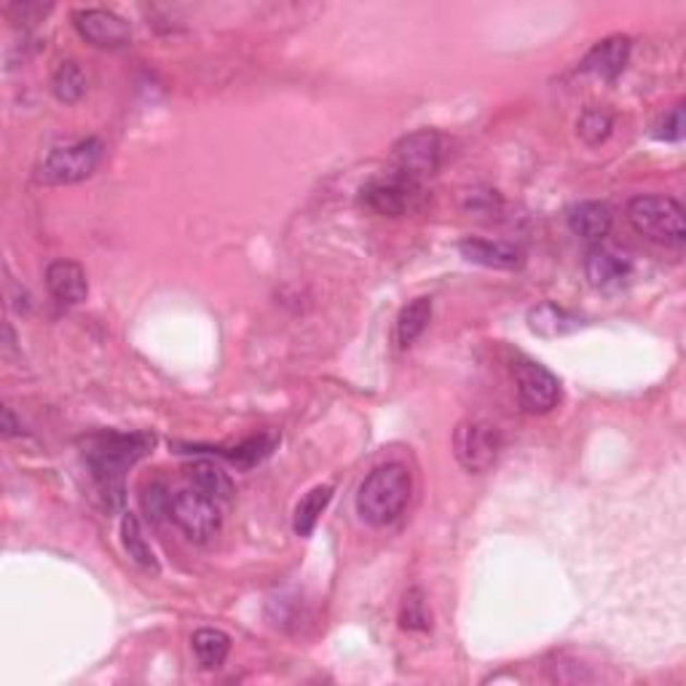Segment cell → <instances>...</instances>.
<instances>
[{"label":"cell","instance_id":"4","mask_svg":"<svg viewBox=\"0 0 686 686\" xmlns=\"http://www.w3.org/2000/svg\"><path fill=\"white\" fill-rule=\"evenodd\" d=\"M102 161V143L97 137L75 139L51 150L38 167V180L44 185H73L89 177Z\"/></svg>","mask_w":686,"mask_h":686},{"label":"cell","instance_id":"12","mask_svg":"<svg viewBox=\"0 0 686 686\" xmlns=\"http://www.w3.org/2000/svg\"><path fill=\"white\" fill-rule=\"evenodd\" d=\"M458 253L469 264L486 266L497 271H513L523 266V249L507 242H488V240H464L458 244Z\"/></svg>","mask_w":686,"mask_h":686},{"label":"cell","instance_id":"20","mask_svg":"<svg viewBox=\"0 0 686 686\" xmlns=\"http://www.w3.org/2000/svg\"><path fill=\"white\" fill-rule=\"evenodd\" d=\"M429 319H432V298H416L400 311L397 317V343L403 348H408L411 343H416L418 335L427 330Z\"/></svg>","mask_w":686,"mask_h":686},{"label":"cell","instance_id":"15","mask_svg":"<svg viewBox=\"0 0 686 686\" xmlns=\"http://www.w3.org/2000/svg\"><path fill=\"white\" fill-rule=\"evenodd\" d=\"M612 209L603 201H583L568 212V229L585 242H603L612 231Z\"/></svg>","mask_w":686,"mask_h":686},{"label":"cell","instance_id":"21","mask_svg":"<svg viewBox=\"0 0 686 686\" xmlns=\"http://www.w3.org/2000/svg\"><path fill=\"white\" fill-rule=\"evenodd\" d=\"M330 499H333V488L330 486L311 488V491L301 499L298 507H295V534H298V537H311L314 526H317L319 515L324 513Z\"/></svg>","mask_w":686,"mask_h":686},{"label":"cell","instance_id":"19","mask_svg":"<svg viewBox=\"0 0 686 686\" xmlns=\"http://www.w3.org/2000/svg\"><path fill=\"white\" fill-rule=\"evenodd\" d=\"M191 644H194V654L205 671H215V667L223 665L225 657L231 652V638L223 630H215V627L196 630Z\"/></svg>","mask_w":686,"mask_h":686},{"label":"cell","instance_id":"8","mask_svg":"<svg viewBox=\"0 0 686 686\" xmlns=\"http://www.w3.org/2000/svg\"><path fill=\"white\" fill-rule=\"evenodd\" d=\"M517 394L528 413H550L561 400V381L539 363L515 365Z\"/></svg>","mask_w":686,"mask_h":686},{"label":"cell","instance_id":"1","mask_svg":"<svg viewBox=\"0 0 686 686\" xmlns=\"http://www.w3.org/2000/svg\"><path fill=\"white\" fill-rule=\"evenodd\" d=\"M154 445L148 434H121L102 432L86 440V464L91 469L97 488L108 502V507L124 504V475L132 464L139 462Z\"/></svg>","mask_w":686,"mask_h":686},{"label":"cell","instance_id":"6","mask_svg":"<svg viewBox=\"0 0 686 686\" xmlns=\"http://www.w3.org/2000/svg\"><path fill=\"white\" fill-rule=\"evenodd\" d=\"M170 517L180 531L194 542H209L220 531V507L215 499L205 497L199 488H183L172 497Z\"/></svg>","mask_w":686,"mask_h":686},{"label":"cell","instance_id":"2","mask_svg":"<svg viewBox=\"0 0 686 686\" xmlns=\"http://www.w3.org/2000/svg\"><path fill=\"white\" fill-rule=\"evenodd\" d=\"M413 480L405 464H383L365 478L357 493V513L370 526H389L408 507Z\"/></svg>","mask_w":686,"mask_h":686},{"label":"cell","instance_id":"18","mask_svg":"<svg viewBox=\"0 0 686 686\" xmlns=\"http://www.w3.org/2000/svg\"><path fill=\"white\" fill-rule=\"evenodd\" d=\"M121 542H124V550L130 552V558L139 568H145V572H159L156 552L148 544V539H145L137 515L132 513L124 515V520H121Z\"/></svg>","mask_w":686,"mask_h":686},{"label":"cell","instance_id":"25","mask_svg":"<svg viewBox=\"0 0 686 686\" xmlns=\"http://www.w3.org/2000/svg\"><path fill=\"white\" fill-rule=\"evenodd\" d=\"M405 630H427L429 627V614L424 607L421 590H411L403 601V614H400Z\"/></svg>","mask_w":686,"mask_h":686},{"label":"cell","instance_id":"9","mask_svg":"<svg viewBox=\"0 0 686 686\" xmlns=\"http://www.w3.org/2000/svg\"><path fill=\"white\" fill-rule=\"evenodd\" d=\"M75 30L97 49H124L132 40L130 22L108 9H84L73 16Z\"/></svg>","mask_w":686,"mask_h":686},{"label":"cell","instance_id":"17","mask_svg":"<svg viewBox=\"0 0 686 686\" xmlns=\"http://www.w3.org/2000/svg\"><path fill=\"white\" fill-rule=\"evenodd\" d=\"M188 478H191V486L199 488L205 497L215 499L218 504L229 502V499L234 497V486H231L229 475H225L218 464L196 462L194 467L188 469Z\"/></svg>","mask_w":686,"mask_h":686},{"label":"cell","instance_id":"13","mask_svg":"<svg viewBox=\"0 0 686 686\" xmlns=\"http://www.w3.org/2000/svg\"><path fill=\"white\" fill-rule=\"evenodd\" d=\"M46 287H49V293L57 301L70 306L81 304L89 295L86 271L78 264H73V260H54V264H49V269H46Z\"/></svg>","mask_w":686,"mask_h":686},{"label":"cell","instance_id":"7","mask_svg":"<svg viewBox=\"0 0 686 686\" xmlns=\"http://www.w3.org/2000/svg\"><path fill=\"white\" fill-rule=\"evenodd\" d=\"M440 161H443V139L438 132H413L394 145V164L400 177L413 183L432 177L440 170Z\"/></svg>","mask_w":686,"mask_h":686},{"label":"cell","instance_id":"10","mask_svg":"<svg viewBox=\"0 0 686 686\" xmlns=\"http://www.w3.org/2000/svg\"><path fill=\"white\" fill-rule=\"evenodd\" d=\"M413 196H416V183L394 177L387 183H370L363 191V205L378 215H387V218H400L413 207Z\"/></svg>","mask_w":686,"mask_h":686},{"label":"cell","instance_id":"5","mask_svg":"<svg viewBox=\"0 0 686 686\" xmlns=\"http://www.w3.org/2000/svg\"><path fill=\"white\" fill-rule=\"evenodd\" d=\"M499 451H502V432L497 424L464 421L453 432V453L467 473H488L497 464Z\"/></svg>","mask_w":686,"mask_h":686},{"label":"cell","instance_id":"11","mask_svg":"<svg viewBox=\"0 0 686 686\" xmlns=\"http://www.w3.org/2000/svg\"><path fill=\"white\" fill-rule=\"evenodd\" d=\"M585 274L592 287L617 290L630 277V260L617 249L592 247L585 258Z\"/></svg>","mask_w":686,"mask_h":686},{"label":"cell","instance_id":"22","mask_svg":"<svg viewBox=\"0 0 686 686\" xmlns=\"http://www.w3.org/2000/svg\"><path fill=\"white\" fill-rule=\"evenodd\" d=\"M51 91H54L57 100L68 105L78 102L86 95V73L81 70L78 62L68 60L54 70V75H51Z\"/></svg>","mask_w":686,"mask_h":686},{"label":"cell","instance_id":"14","mask_svg":"<svg viewBox=\"0 0 686 686\" xmlns=\"http://www.w3.org/2000/svg\"><path fill=\"white\" fill-rule=\"evenodd\" d=\"M627 57H630V38H625V35H612V38L592 46L590 54L585 57L583 68L587 73L596 75V78L614 81L622 70L627 68Z\"/></svg>","mask_w":686,"mask_h":686},{"label":"cell","instance_id":"3","mask_svg":"<svg viewBox=\"0 0 686 686\" xmlns=\"http://www.w3.org/2000/svg\"><path fill=\"white\" fill-rule=\"evenodd\" d=\"M627 220L641 236L667 247H682L686 240L684 207L671 196H636L627 205Z\"/></svg>","mask_w":686,"mask_h":686},{"label":"cell","instance_id":"27","mask_svg":"<svg viewBox=\"0 0 686 686\" xmlns=\"http://www.w3.org/2000/svg\"><path fill=\"white\" fill-rule=\"evenodd\" d=\"M20 11V20L22 22H35L49 11V5H38V3H14L9 9V14H16Z\"/></svg>","mask_w":686,"mask_h":686},{"label":"cell","instance_id":"28","mask_svg":"<svg viewBox=\"0 0 686 686\" xmlns=\"http://www.w3.org/2000/svg\"><path fill=\"white\" fill-rule=\"evenodd\" d=\"M20 432V427H16L14 421V413H11V408H3V434L5 438H11V434Z\"/></svg>","mask_w":686,"mask_h":686},{"label":"cell","instance_id":"16","mask_svg":"<svg viewBox=\"0 0 686 686\" xmlns=\"http://www.w3.org/2000/svg\"><path fill=\"white\" fill-rule=\"evenodd\" d=\"M528 328L542 339H558V335L574 333L579 328V317L555 304H542L528 311Z\"/></svg>","mask_w":686,"mask_h":686},{"label":"cell","instance_id":"23","mask_svg":"<svg viewBox=\"0 0 686 686\" xmlns=\"http://www.w3.org/2000/svg\"><path fill=\"white\" fill-rule=\"evenodd\" d=\"M614 119L607 108H587L579 119L577 132L587 145H601L603 139L612 135Z\"/></svg>","mask_w":686,"mask_h":686},{"label":"cell","instance_id":"26","mask_svg":"<svg viewBox=\"0 0 686 686\" xmlns=\"http://www.w3.org/2000/svg\"><path fill=\"white\" fill-rule=\"evenodd\" d=\"M657 137L667 139V143H676V139L684 137V105H676V108L665 115Z\"/></svg>","mask_w":686,"mask_h":686},{"label":"cell","instance_id":"24","mask_svg":"<svg viewBox=\"0 0 686 686\" xmlns=\"http://www.w3.org/2000/svg\"><path fill=\"white\" fill-rule=\"evenodd\" d=\"M139 502H143L145 515H148L150 520H164L172 507V493H167V488L161 486V482H150V486L143 488Z\"/></svg>","mask_w":686,"mask_h":686}]
</instances>
